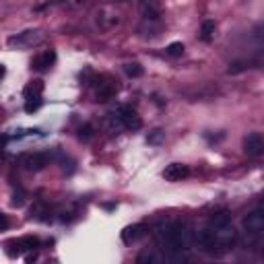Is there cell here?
<instances>
[{"label":"cell","instance_id":"6da1fadb","mask_svg":"<svg viewBox=\"0 0 264 264\" xmlns=\"http://www.w3.org/2000/svg\"><path fill=\"white\" fill-rule=\"evenodd\" d=\"M167 244H170V248L173 252H186L190 248V240H188V229H186V225H182V223H173L167 227Z\"/></svg>","mask_w":264,"mask_h":264},{"label":"cell","instance_id":"7a4b0ae2","mask_svg":"<svg viewBox=\"0 0 264 264\" xmlns=\"http://www.w3.org/2000/svg\"><path fill=\"white\" fill-rule=\"evenodd\" d=\"M43 41V33L38 29H29V31H23V33H17L13 38H8V46L13 48H33V46H39Z\"/></svg>","mask_w":264,"mask_h":264},{"label":"cell","instance_id":"3957f363","mask_svg":"<svg viewBox=\"0 0 264 264\" xmlns=\"http://www.w3.org/2000/svg\"><path fill=\"white\" fill-rule=\"evenodd\" d=\"M116 116H118L120 124H122V128H124V130H132V132H134V130H140V126H143V120H140V116L132 108H126V105L116 112Z\"/></svg>","mask_w":264,"mask_h":264},{"label":"cell","instance_id":"277c9868","mask_svg":"<svg viewBox=\"0 0 264 264\" xmlns=\"http://www.w3.org/2000/svg\"><path fill=\"white\" fill-rule=\"evenodd\" d=\"M244 151L248 157H260L262 151H264V140H262V134L258 132H252L244 138Z\"/></svg>","mask_w":264,"mask_h":264},{"label":"cell","instance_id":"5b68a950","mask_svg":"<svg viewBox=\"0 0 264 264\" xmlns=\"http://www.w3.org/2000/svg\"><path fill=\"white\" fill-rule=\"evenodd\" d=\"M244 227H245V231H250V233H260L264 229V210H260V208L252 210V213L244 219Z\"/></svg>","mask_w":264,"mask_h":264},{"label":"cell","instance_id":"8992f818","mask_svg":"<svg viewBox=\"0 0 264 264\" xmlns=\"http://www.w3.org/2000/svg\"><path fill=\"white\" fill-rule=\"evenodd\" d=\"M188 175H190L188 165H182V163H171L163 170V178L167 182H180L184 178H188Z\"/></svg>","mask_w":264,"mask_h":264},{"label":"cell","instance_id":"52a82bcc","mask_svg":"<svg viewBox=\"0 0 264 264\" xmlns=\"http://www.w3.org/2000/svg\"><path fill=\"white\" fill-rule=\"evenodd\" d=\"M140 13L149 21H157L161 17V6L157 0H140Z\"/></svg>","mask_w":264,"mask_h":264},{"label":"cell","instance_id":"ba28073f","mask_svg":"<svg viewBox=\"0 0 264 264\" xmlns=\"http://www.w3.org/2000/svg\"><path fill=\"white\" fill-rule=\"evenodd\" d=\"M198 245L205 252H210V254H215L217 252V240H215V233L213 229H205V231H200L198 233Z\"/></svg>","mask_w":264,"mask_h":264},{"label":"cell","instance_id":"9c48e42d","mask_svg":"<svg viewBox=\"0 0 264 264\" xmlns=\"http://www.w3.org/2000/svg\"><path fill=\"white\" fill-rule=\"evenodd\" d=\"M25 167H27L29 171H41L43 167L48 165V155L43 153H33V155H27L25 157Z\"/></svg>","mask_w":264,"mask_h":264},{"label":"cell","instance_id":"30bf717a","mask_svg":"<svg viewBox=\"0 0 264 264\" xmlns=\"http://www.w3.org/2000/svg\"><path fill=\"white\" fill-rule=\"evenodd\" d=\"M143 235H145V227L143 225H132V227H126V229L122 231V240H124V244H134Z\"/></svg>","mask_w":264,"mask_h":264},{"label":"cell","instance_id":"8fae6325","mask_svg":"<svg viewBox=\"0 0 264 264\" xmlns=\"http://www.w3.org/2000/svg\"><path fill=\"white\" fill-rule=\"evenodd\" d=\"M54 62H56V54L50 50V52H43V54H39L38 58H35L33 60V66L38 68V70H48Z\"/></svg>","mask_w":264,"mask_h":264},{"label":"cell","instance_id":"7c38bea8","mask_svg":"<svg viewBox=\"0 0 264 264\" xmlns=\"http://www.w3.org/2000/svg\"><path fill=\"white\" fill-rule=\"evenodd\" d=\"M231 223V215L227 210H219L210 217V229H217V227H223V225H229Z\"/></svg>","mask_w":264,"mask_h":264},{"label":"cell","instance_id":"4fadbf2b","mask_svg":"<svg viewBox=\"0 0 264 264\" xmlns=\"http://www.w3.org/2000/svg\"><path fill=\"white\" fill-rule=\"evenodd\" d=\"M41 93H43V83L41 81H31L27 87H25V99L41 97Z\"/></svg>","mask_w":264,"mask_h":264},{"label":"cell","instance_id":"5bb4252c","mask_svg":"<svg viewBox=\"0 0 264 264\" xmlns=\"http://www.w3.org/2000/svg\"><path fill=\"white\" fill-rule=\"evenodd\" d=\"M116 89L118 87H113V85H110V83H101L99 87H97V99L99 101H108L113 93H116Z\"/></svg>","mask_w":264,"mask_h":264},{"label":"cell","instance_id":"9a60e30c","mask_svg":"<svg viewBox=\"0 0 264 264\" xmlns=\"http://www.w3.org/2000/svg\"><path fill=\"white\" fill-rule=\"evenodd\" d=\"M213 35H215V21H205L202 23V27H200L202 41H210L213 39Z\"/></svg>","mask_w":264,"mask_h":264},{"label":"cell","instance_id":"2e32d148","mask_svg":"<svg viewBox=\"0 0 264 264\" xmlns=\"http://www.w3.org/2000/svg\"><path fill=\"white\" fill-rule=\"evenodd\" d=\"M165 52H167V56H170V58H180L184 54V43L182 41H173V43L167 46Z\"/></svg>","mask_w":264,"mask_h":264},{"label":"cell","instance_id":"e0dca14e","mask_svg":"<svg viewBox=\"0 0 264 264\" xmlns=\"http://www.w3.org/2000/svg\"><path fill=\"white\" fill-rule=\"evenodd\" d=\"M163 138H165V132L157 128V130H153V132H149L147 143H149V145H161V143H163Z\"/></svg>","mask_w":264,"mask_h":264},{"label":"cell","instance_id":"ac0fdd59","mask_svg":"<svg viewBox=\"0 0 264 264\" xmlns=\"http://www.w3.org/2000/svg\"><path fill=\"white\" fill-rule=\"evenodd\" d=\"M124 70H126V75H128V76H132V78L143 76V73H145L143 66H140V64H126V66H124Z\"/></svg>","mask_w":264,"mask_h":264},{"label":"cell","instance_id":"d6986e66","mask_svg":"<svg viewBox=\"0 0 264 264\" xmlns=\"http://www.w3.org/2000/svg\"><path fill=\"white\" fill-rule=\"evenodd\" d=\"M78 138H81L83 143H89V140L93 138V126L91 124H85L81 130H78Z\"/></svg>","mask_w":264,"mask_h":264},{"label":"cell","instance_id":"ffe728a7","mask_svg":"<svg viewBox=\"0 0 264 264\" xmlns=\"http://www.w3.org/2000/svg\"><path fill=\"white\" fill-rule=\"evenodd\" d=\"M41 108V97H35V99H27V103H25V112L27 113H33L38 112Z\"/></svg>","mask_w":264,"mask_h":264},{"label":"cell","instance_id":"44dd1931","mask_svg":"<svg viewBox=\"0 0 264 264\" xmlns=\"http://www.w3.org/2000/svg\"><path fill=\"white\" fill-rule=\"evenodd\" d=\"M13 205L15 207H23L25 205V192L23 190H17L13 194Z\"/></svg>","mask_w":264,"mask_h":264},{"label":"cell","instance_id":"7402d4cb","mask_svg":"<svg viewBox=\"0 0 264 264\" xmlns=\"http://www.w3.org/2000/svg\"><path fill=\"white\" fill-rule=\"evenodd\" d=\"M136 262L138 264H143V262H155V256H153V254H149V252H145V254H140V256L136 258Z\"/></svg>","mask_w":264,"mask_h":264},{"label":"cell","instance_id":"603a6c76","mask_svg":"<svg viewBox=\"0 0 264 264\" xmlns=\"http://www.w3.org/2000/svg\"><path fill=\"white\" fill-rule=\"evenodd\" d=\"M6 227H8V219L4 213H0V229H6Z\"/></svg>","mask_w":264,"mask_h":264},{"label":"cell","instance_id":"cb8c5ba5","mask_svg":"<svg viewBox=\"0 0 264 264\" xmlns=\"http://www.w3.org/2000/svg\"><path fill=\"white\" fill-rule=\"evenodd\" d=\"M4 73H6V70H4V66L0 64V76H4Z\"/></svg>","mask_w":264,"mask_h":264},{"label":"cell","instance_id":"d4e9b609","mask_svg":"<svg viewBox=\"0 0 264 264\" xmlns=\"http://www.w3.org/2000/svg\"><path fill=\"white\" fill-rule=\"evenodd\" d=\"M116 2H124V0H116Z\"/></svg>","mask_w":264,"mask_h":264}]
</instances>
